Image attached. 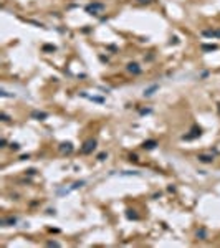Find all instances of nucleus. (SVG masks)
I'll return each instance as SVG.
<instances>
[{"instance_id":"f257e3e1","label":"nucleus","mask_w":220,"mask_h":248,"mask_svg":"<svg viewBox=\"0 0 220 248\" xmlns=\"http://www.w3.org/2000/svg\"><path fill=\"white\" fill-rule=\"evenodd\" d=\"M94 147H96V141L94 139H89V141H86L84 146L81 147V152H83V154H89V152L94 151Z\"/></svg>"},{"instance_id":"f03ea898","label":"nucleus","mask_w":220,"mask_h":248,"mask_svg":"<svg viewBox=\"0 0 220 248\" xmlns=\"http://www.w3.org/2000/svg\"><path fill=\"white\" fill-rule=\"evenodd\" d=\"M103 9H104L103 4H89V5H86V12L91 13V15H96V13L101 12Z\"/></svg>"},{"instance_id":"7ed1b4c3","label":"nucleus","mask_w":220,"mask_h":248,"mask_svg":"<svg viewBox=\"0 0 220 248\" xmlns=\"http://www.w3.org/2000/svg\"><path fill=\"white\" fill-rule=\"evenodd\" d=\"M202 35L203 37H208V38H214V37L220 38V30H203Z\"/></svg>"},{"instance_id":"20e7f679","label":"nucleus","mask_w":220,"mask_h":248,"mask_svg":"<svg viewBox=\"0 0 220 248\" xmlns=\"http://www.w3.org/2000/svg\"><path fill=\"white\" fill-rule=\"evenodd\" d=\"M128 71L133 73V75H139V73H141V66H139L137 63H129L128 65Z\"/></svg>"},{"instance_id":"39448f33","label":"nucleus","mask_w":220,"mask_h":248,"mask_svg":"<svg viewBox=\"0 0 220 248\" xmlns=\"http://www.w3.org/2000/svg\"><path fill=\"white\" fill-rule=\"evenodd\" d=\"M199 160H200V162H205V164H208V162H212V160H214V156H210V154H199Z\"/></svg>"},{"instance_id":"423d86ee","label":"nucleus","mask_w":220,"mask_h":248,"mask_svg":"<svg viewBox=\"0 0 220 248\" xmlns=\"http://www.w3.org/2000/svg\"><path fill=\"white\" fill-rule=\"evenodd\" d=\"M156 146H157V141H154V139H151V141H146V142L142 144V147H144V149H154Z\"/></svg>"},{"instance_id":"0eeeda50","label":"nucleus","mask_w":220,"mask_h":248,"mask_svg":"<svg viewBox=\"0 0 220 248\" xmlns=\"http://www.w3.org/2000/svg\"><path fill=\"white\" fill-rule=\"evenodd\" d=\"M61 151H63V152H71V151H73V146H71L70 142L61 144Z\"/></svg>"},{"instance_id":"6e6552de","label":"nucleus","mask_w":220,"mask_h":248,"mask_svg":"<svg viewBox=\"0 0 220 248\" xmlns=\"http://www.w3.org/2000/svg\"><path fill=\"white\" fill-rule=\"evenodd\" d=\"M202 50L203 51H215L217 45H202Z\"/></svg>"},{"instance_id":"1a4fd4ad","label":"nucleus","mask_w":220,"mask_h":248,"mask_svg":"<svg viewBox=\"0 0 220 248\" xmlns=\"http://www.w3.org/2000/svg\"><path fill=\"white\" fill-rule=\"evenodd\" d=\"M32 116H33V118H38V119H45L46 116H48V114H46V113H38V111H35V113L32 114Z\"/></svg>"},{"instance_id":"9d476101","label":"nucleus","mask_w":220,"mask_h":248,"mask_svg":"<svg viewBox=\"0 0 220 248\" xmlns=\"http://www.w3.org/2000/svg\"><path fill=\"white\" fill-rule=\"evenodd\" d=\"M156 89H157V86H152V88L146 89V91H144V96H151V94H152V91H156Z\"/></svg>"},{"instance_id":"9b49d317","label":"nucleus","mask_w":220,"mask_h":248,"mask_svg":"<svg viewBox=\"0 0 220 248\" xmlns=\"http://www.w3.org/2000/svg\"><path fill=\"white\" fill-rule=\"evenodd\" d=\"M197 236H200L202 240H205V236H207V233H205V230H203V228H200V230L197 231Z\"/></svg>"},{"instance_id":"f8f14e48","label":"nucleus","mask_w":220,"mask_h":248,"mask_svg":"<svg viewBox=\"0 0 220 248\" xmlns=\"http://www.w3.org/2000/svg\"><path fill=\"white\" fill-rule=\"evenodd\" d=\"M128 219H134V220L137 219V215L134 213V210H128Z\"/></svg>"},{"instance_id":"ddd939ff","label":"nucleus","mask_w":220,"mask_h":248,"mask_svg":"<svg viewBox=\"0 0 220 248\" xmlns=\"http://www.w3.org/2000/svg\"><path fill=\"white\" fill-rule=\"evenodd\" d=\"M12 149H15V151H18V149H20V146H18L17 142H12Z\"/></svg>"},{"instance_id":"4468645a","label":"nucleus","mask_w":220,"mask_h":248,"mask_svg":"<svg viewBox=\"0 0 220 248\" xmlns=\"http://www.w3.org/2000/svg\"><path fill=\"white\" fill-rule=\"evenodd\" d=\"M137 2H139V4H151L152 0H137Z\"/></svg>"}]
</instances>
